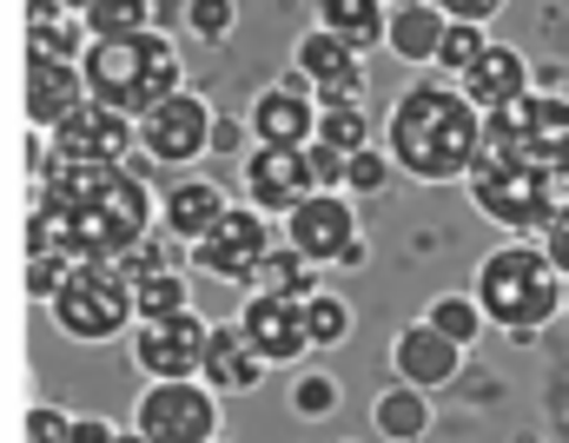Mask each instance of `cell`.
I'll list each match as a JSON object with an SVG mask.
<instances>
[{
	"label": "cell",
	"mask_w": 569,
	"mask_h": 443,
	"mask_svg": "<svg viewBox=\"0 0 569 443\" xmlns=\"http://www.w3.org/2000/svg\"><path fill=\"white\" fill-rule=\"evenodd\" d=\"M291 411L298 417H331L338 411V384L331 377H298L291 384Z\"/></svg>",
	"instance_id": "36"
},
{
	"label": "cell",
	"mask_w": 569,
	"mask_h": 443,
	"mask_svg": "<svg viewBox=\"0 0 569 443\" xmlns=\"http://www.w3.org/2000/svg\"><path fill=\"white\" fill-rule=\"evenodd\" d=\"M252 133H259V147H311V133H318V120H311V80L291 67L272 93H259V107H252Z\"/></svg>",
	"instance_id": "14"
},
{
	"label": "cell",
	"mask_w": 569,
	"mask_h": 443,
	"mask_svg": "<svg viewBox=\"0 0 569 443\" xmlns=\"http://www.w3.org/2000/svg\"><path fill=\"white\" fill-rule=\"evenodd\" d=\"M152 199L140 172L113 159H53L27 219V259L67 265H113L127 245L146 239Z\"/></svg>",
	"instance_id": "2"
},
{
	"label": "cell",
	"mask_w": 569,
	"mask_h": 443,
	"mask_svg": "<svg viewBox=\"0 0 569 443\" xmlns=\"http://www.w3.org/2000/svg\"><path fill=\"white\" fill-rule=\"evenodd\" d=\"M73 443H120V431L107 417H73Z\"/></svg>",
	"instance_id": "42"
},
{
	"label": "cell",
	"mask_w": 569,
	"mask_h": 443,
	"mask_svg": "<svg viewBox=\"0 0 569 443\" xmlns=\"http://www.w3.org/2000/svg\"><path fill=\"white\" fill-rule=\"evenodd\" d=\"M27 40H33V53H40V60H73V53H87L73 20H47V27H27Z\"/></svg>",
	"instance_id": "34"
},
{
	"label": "cell",
	"mask_w": 569,
	"mask_h": 443,
	"mask_svg": "<svg viewBox=\"0 0 569 443\" xmlns=\"http://www.w3.org/2000/svg\"><path fill=\"white\" fill-rule=\"evenodd\" d=\"M120 443H146V437H120Z\"/></svg>",
	"instance_id": "48"
},
{
	"label": "cell",
	"mask_w": 569,
	"mask_h": 443,
	"mask_svg": "<svg viewBox=\"0 0 569 443\" xmlns=\"http://www.w3.org/2000/svg\"><path fill=\"white\" fill-rule=\"evenodd\" d=\"M266 252H272V239H266V219H259L252 205H239V212L226 205V219L192 245V259H199L212 279H232V285H246V279L259 272Z\"/></svg>",
	"instance_id": "11"
},
{
	"label": "cell",
	"mask_w": 569,
	"mask_h": 443,
	"mask_svg": "<svg viewBox=\"0 0 569 443\" xmlns=\"http://www.w3.org/2000/svg\"><path fill=\"white\" fill-rule=\"evenodd\" d=\"M67 272H73L67 259H27V292H33V298H53L60 285H67Z\"/></svg>",
	"instance_id": "39"
},
{
	"label": "cell",
	"mask_w": 569,
	"mask_h": 443,
	"mask_svg": "<svg viewBox=\"0 0 569 443\" xmlns=\"http://www.w3.org/2000/svg\"><path fill=\"white\" fill-rule=\"evenodd\" d=\"M318 27L338 33L351 53H371V47H385L391 13H385V0H318Z\"/></svg>",
	"instance_id": "21"
},
{
	"label": "cell",
	"mask_w": 569,
	"mask_h": 443,
	"mask_svg": "<svg viewBox=\"0 0 569 443\" xmlns=\"http://www.w3.org/2000/svg\"><path fill=\"white\" fill-rule=\"evenodd\" d=\"M206 338H212V324L192 318V311L146 318L140 338H133V358H140V371L152 384H179V377H199L206 371Z\"/></svg>",
	"instance_id": "8"
},
{
	"label": "cell",
	"mask_w": 569,
	"mask_h": 443,
	"mask_svg": "<svg viewBox=\"0 0 569 443\" xmlns=\"http://www.w3.org/2000/svg\"><path fill=\"white\" fill-rule=\"evenodd\" d=\"M298 73H305L311 93H318V87H331V80H358V73H365V53H351L338 33L311 27V33L298 40Z\"/></svg>",
	"instance_id": "23"
},
{
	"label": "cell",
	"mask_w": 569,
	"mask_h": 443,
	"mask_svg": "<svg viewBox=\"0 0 569 443\" xmlns=\"http://www.w3.org/2000/svg\"><path fill=\"white\" fill-rule=\"evenodd\" d=\"M133 437L146 443H212L219 437V397H206V384L179 377V384H152L133 411Z\"/></svg>",
	"instance_id": "7"
},
{
	"label": "cell",
	"mask_w": 569,
	"mask_h": 443,
	"mask_svg": "<svg viewBox=\"0 0 569 443\" xmlns=\"http://www.w3.org/2000/svg\"><path fill=\"white\" fill-rule=\"evenodd\" d=\"M27 443H73V417L53 411V404H33L27 411Z\"/></svg>",
	"instance_id": "38"
},
{
	"label": "cell",
	"mask_w": 569,
	"mask_h": 443,
	"mask_svg": "<svg viewBox=\"0 0 569 443\" xmlns=\"http://www.w3.org/2000/svg\"><path fill=\"white\" fill-rule=\"evenodd\" d=\"M47 20H67V0H27V27H47Z\"/></svg>",
	"instance_id": "44"
},
{
	"label": "cell",
	"mask_w": 569,
	"mask_h": 443,
	"mask_svg": "<svg viewBox=\"0 0 569 443\" xmlns=\"http://www.w3.org/2000/svg\"><path fill=\"white\" fill-rule=\"evenodd\" d=\"M345 331H351V304L331 292H311L305 298V338L311 344H345Z\"/></svg>",
	"instance_id": "31"
},
{
	"label": "cell",
	"mask_w": 569,
	"mask_h": 443,
	"mask_svg": "<svg viewBox=\"0 0 569 443\" xmlns=\"http://www.w3.org/2000/svg\"><path fill=\"white\" fill-rule=\"evenodd\" d=\"M477 140H483V113L457 93V87H411L398 107H391V127H385V152L391 165H405L411 179L425 185H443V179H463L470 159H477Z\"/></svg>",
	"instance_id": "3"
},
{
	"label": "cell",
	"mask_w": 569,
	"mask_h": 443,
	"mask_svg": "<svg viewBox=\"0 0 569 443\" xmlns=\"http://www.w3.org/2000/svg\"><path fill=\"white\" fill-rule=\"evenodd\" d=\"M186 27H192L199 40H212V47L232 40V0H192V7H186Z\"/></svg>",
	"instance_id": "35"
},
{
	"label": "cell",
	"mask_w": 569,
	"mask_h": 443,
	"mask_svg": "<svg viewBox=\"0 0 569 443\" xmlns=\"http://www.w3.org/2000/svg\"><path fill=\"white\" fill-rule=\"evenodd\" d=\"M391 364H398V384H411V391H443V384L463 371V344H450L443 331H430L425 318H418V324L398 331Z\"/></svg>",
	"instance_id": "15"
},
{
	"label": "cell",
	"mask_w": 569,
	"mask_h": 443,
	"mask_svg": "<svg viewBox=\"0 0 569 443\" xmlns=\"http://www.w3.org/2000/svg\"><path fill=\"white\" fill-rule=\"evenodd\" d=\"M443 13L437 7H391V27H385V47L405 60V67H430L437 47H443Z\"/></svg>",
	"instance_id": "22"
},
{
	"label": "cell",
	"mask_w": 569,
	"mask_h": 443,
	"mask_svg": "<svg viewBox=\"0 0 569 443\" xmlns=\"http://www.w3.org/2000/svg\"><path fill=\"white\" fill-rule=\"evenodd\" d=\"M87 107V80H80V67L73 60H27V120L40 127V133H53L60 120H73Z\"/></svg>",
	"instance_id": "17"
},
{
	"label": "cell",
	"mask_w": 569,
	"mask_h": 443,
	"mask_svg": "<svg viewBox=\"0 0 569 443\" xmlns=\"http://www.w3.org/2000/svg\"><path fill=\"white\" fill-rule=\"evenodd\" d=\"M212 107L199 100V93H172V100H159L152 113L140 120V147L146 159H159V165H186V159H199V152L212 147Z\"/></svg>",
	"instance_id": "9"
},
{
	"label": "cell",
	"mask_w": 569,
	"mask_h": 443,
	"mask_svg": "<svg viewBox=\"0 0 569 443\" xmlns=\"http://www.w3.org/2000/svg\"><path fill=\"white\" fill-rule=\"evenodd\" d=\"M246 133H252V127H239V120H212V152H239Z\"/></svg>",
	"instance_id": "43"
},
{
	"label": "cell",
	"mask_w": 569,
	"mask_h": 443,
	"mask_svg": "<svg viewBox=\"0 0 569 443\" xmlns=\"http://www.w3.org/2000/svg\"><path fill=\"white\" fill-rule=\"evenodd\" d=\"M477 304L497 331L510 338H537L557 311H563V272L550 265L543 245H497L477 265Z\"/></svg>",
	"instance_id": "5"
},
{
	"label": "cell",
	"mask_w": 569,
	"mask_h": 443,
	"mask_svg": "<svg viewBox=\"0 0 569 443\" xmlns=\"http://www.w3.org/2000/svg\"><path fill=\"white\" fill-rule=\"evenodd\" d=\"M80 20L93 40H133V33H152V0H93Z\"/></svg>",
	"instance_id": "26"
},
{
	"label": "cell",
	"mask_w": 569,
	"mask_h": 443,
	"mask_svg": "<svg viewBox=\"0 0 569 443\" xmlns=\"http://www.w3.org/2000/svg\"><path fill=\"white\" fill-rule=\"evenodd\" d=\"M113 272H120L127 285H140L152 272H172V252H166V239H140V245H127V252L113 259Z\"/></svg>",
	"instance_id": "32"
},
{
	"label": "cell",
	"mask_w": 569,
	"mask_h": 443,
	"mask_svg": "<svg viewBox=\"0 0 569 443\" xmlns=\"http://www.w3.org/2000/svg\"><path fill=\"white\" fill-rule=\"evenodd\" d=\"M246 192H252V212H291L311 199L305 185V147H259L246 159Z\"/></svg>",
	"instance_id": "16"
},
{
	"label": "cell",
	"mask_w": 569,
	"mask_h": 443,
	"mask_svg": "<svg viewBox=\"0 0 569 443\" xmlns=\"http://www.w3.org/2000/svg\"><path fill=\"white\" fill-rule=\"evenodd\" d=\"M318 147H331V152H365L371 147V127H365V107H325L318 113V133H311Z\"/></svg>",
	"instance_id": "28"
},
{
	"label": "cell",
	"mask_w": 569,
	"mask_h": 443,
	"mask_svg": "<svg viewBox=\"0 0 569 443\" xmlns=\"http://www.w3.org/2000/svg\"><path fill=\"white\" fill-rule=\"evenodd\" d=\"M305 185L311 192H331V185H345V152H331V147H305Z\"/></svg>",
	"instance_id": "37"
},
{
	"label": "cell",
	"mask_w": 569,
	"mask_h": 443,
	"mask_svg": "<svg viewBox=\"0 0 569 443\" xmlns=\"http://www.w3.org/2000/svg\"><path fill=\"white\" fill-rule=\"evenodd\" d=\"M53 159H113V165H127V152L140 140V127L127 120V113H113V107H80L73 120H60L53 133Z\"/></svg>",
	"instance_id": "12"
},
{
	"label": "cell",
	"mask_w": 569,
	"mask_h": 443,
	"mask_svg": "<svg viewBox=\"0 0 569 443\" xmlns=\"http://www.w3.org/2000/svg\"><path fill=\"white\" fill-rule=\"evenodd\" d=\"M246 285H252V298H311L318 292V265L305 252H291V245H272Z\"/></svg>",
	"instance_id": "24"
},
{
	"label": "cell",
	"mask_w": 569,
	"mask_h": 443,
	"mask_svg": "<svg viewBox=\"0 0 569 443\" xmlns=\"http://www.w3.org/2000/svg\"><path fill=\"white\" fill-rule=\"evenodd\" d=\"M483 53H490V33H483V27H463V20H450V27H443V47H437V67L463 80V73H470Z\"/></svg>",
	"instance_id": "29"
},
{
	"label": "cell",
	"mask_w": 569,
	"mask_h": 443,
	"mask_svg": "<svg viewBox=\"0 0 569 443\" xmlns=\"http://www.w3.org/2000/svg\"><path fill=\"white\" fill-rule=\"evenodd\" d=\"M259 377H266V358L252 351V338L239 324H212V338H206V384L212 391H259Z\"/></svg>",
	"instance_id": "19"
},
{
	"label": "cell",
	"mask_w": 569,
	"mask_h": 443,
	"mask_svg": "<svg viewBox=\"0 0 569 443\" xmlns=\"http://www.w3.org/2000/svg\"><path fill=\"white\" fill-rule=\"evenodd\" d=\"M284 219H291V225H284V245H291V252H305L311 265H338V259L358 245L351 199H338V192H311V199H305V205H291Z\"/></svg>",
	"instance_id": "10"
},
{
	"label": "cell",
	"mask_w": 569,
	"mask_h": 443,
	"mask_svg": "<svg viewBox=\"0 0 569 443\" xmlns=\"http://www.w3.org/2000/svg\"><path fill=\"white\" fill-rule=\"evenodd\" d=\"M437 13L443 20H463V27H483V20L503 13V0H437Z\"/></svg>",
	"instance_id": "41"
},
{
	"label": "cell",
	"mask_w": 569,
	"mask_h": 443,
	"mask_svg": "<svg viewBox=\"0 0 569 443\" xmlns=\"http://www.w3.org/2000/svg\"><path fill=\"white\" fill-rule=\"evenodd\" d=\"M159 219H166V232H172V239H192V245H199V239L226 219V192H219L212 179H179V185L166 192Z\"/></svg>",
	"instance_id": "20"
},
{
	"label": "cell",
	"mask_w": 569,
	"mask_h": 443,
	"mask_svg": "<svg viewBox=\"0 0 569 443\" xmlns=\"http://www.w3.org/2000/svg\"><path fill=\"white\" fill-rule=\"evenodd\" d=\"M457 93H463L477 113H497V107H510V100H523V93H530V60H523L517 47L490 40V53L457 80Z\"/></svg>",
	"instance_id": "18"
},
{
	"label": "cell",
	"mask_w": 569,
	"mask_h": 443,
	"mask_svg": "<svg viewBox=\"0 0 569 443\" xmlns=\"http://www.w3.org/2000/svg\"><path fill=\"white\" fill-rule=\"evenodd\" d=\"M537 245L550 252V265H557V272L569 279V205L557 212V219H550V225H543V232H537Z\"/></svg>",
	"instance_id": "40"
},
{
	"label": "cell",
	"mask_w": 569,
	"mask_h": 443,
	"mask_svg": "<svg viewBox=\"0 0 569 443\" xmlns=\"http://www.w3.org/2000/svg\"><path fill=\"white\" fill-rule=\"evenodd\" d=\"M345 185H351V192H385V185H391V152H378V147L351 152V159H345Z\"/></svg>",
	"instance_id": "33"
},
{
	"label": "cell",
	"mask_w": 569,
	"mask_h": 443,
	"mask_svg": "<svg viewBox=\"0 0 569 443\" xmlns=\"http://www.w3.org/2000/svg\"><path fill=\"white\" fill-rule=\"evenodd\" d=\"M87 7H93V0H67V13H87Z\"/></svg>",
	"instance_id": "45"
},
{
	"label": "cell",
	"mask_w": 569,
	"mask_h": 443,
	"mask_svg": "<svg viewBox=\"0 0 569 443\" xmlns=\"http://www.w3.org/2000/svg\"><path fill=\"white\" fill-rule=\"evenodd\" d=\"M179 311H192V304H186V285H179V279H172V272H152V279H140V285H133V318H179Z\"/></svg>",
	"instance_id": "30"
},
{
	"label": "cell",
	"mask_w": 569,
	"mask_h": 443,
	"mask_svg": "<svg viewBox=\"0 0 569 443\" xmlns=\"http://www.w3.org/2000/svg\"><path fill=\"white\" fill-rule=\"evenodd\" d=\"M53 324L80 344H100L133 324V285L113 265H73L67 285L53 292Z\"/></svg>",
	"instance_id": "6"
},
{
	"label": "cell",
	"mask_w": 569,
	"mask_h": 443,
	"mask_svg": "<svg viewBox=\"0 0 569 443\" xmlns=\"http://www.w3.org/2000/svg\"><path fill=\"white\" fill-rule=\"evenodd\" d=\"M563 311H569V279H563Z\"/></svg>",
	"instance_id": "47"
},
{
	"label": "cell",
	"mask_w": 569,
	"mask_h": 443,
	"mask_svg": "<svg viewBox=\"0 0 569 443\" xmlns=\"http://www.w3.org/2000/svg\"><path fill=\"white\" fill-rule=\"evenodd\" d=\"M425 324H430V331H443L450 344H477L490 318H483V304H477L470 292H443V298L425 311Z\"/></svg>",
	"instance_id": "27"
},
{
	"label": "cell",
	"mask_w": 569,
	"mask_h": 443,
	"mask_svg": "<svg viewBox=\"0 0 569 443\" xmlns=\"http://www.w3.org/2000/svg\"><path fill=\"white\" fill-rule=\"evenodd\" d=\"M391 7H437V0H391Z\"/></svg>",
	"instance_id": "46"
},
{
	"label": "cell",
	"mask_w": 569,
	"mask_h": 443,
	"mask_svg": "<svg viewBox=\"0 0 569 443\" xmlns=\"http://www.w3.org/2000/svg\"><path fill=\"white\" fill-rule=\"evenodd\" d=\"M212 443H219V437H212Z\"/></svg>",
	"instance_id": "49"
},
{
	"label": "cell",
	"mask_w": 569,
	"mask_h": 443,
	"mask_svg": "<svg viewBox=\"0 0 569 443\" xmlns=\"http://www.w3.org/2000/svg\"><path fill=\"white\" fill-rule=\"evenodd\" d=\"M470 205L503 232H543L569 205V100L523 93L483 113V140L470 159Z\"/></svg>",
	"instance_id": "1"
},
{
	"label": "cell",
	"mask_w": 569,
	"mask_h": 443,
	"mask_svg": "<svg viewBox=\"0 0 569 443\" xmlns=\"http://www.w3.org/2000/svg\"><path fill=\"white\" fill-rule=\"evenodd\" d=\"M371 424H378V437H391V443H418L430 431V397L411 391V384H391L371 404Z\"/></svg>",
	"instance_id": "25"
},
{
	"label": "cell",
	"mask_w": 569,
	"mask_h": 443,
	"mask_svg": "<svg viewBox=\"0 0 569 443\" xmlns=\"http://www.w3.org/2000/svg\"><path fill=\"white\" fill-rule=\"evenodd\" d=\"M80 80L93 107H113L127 120H146L159 100L179 93V53L159 33H133V40H87L80 53Z\"/></svg>",
	"instance_id": "4"
},
{
	"label": "cell",
	"mask_w": 569,
	"mask_h": 443,
	"mask_svg": "<svg viewBox=\"0 0 569 443\" xmlns=\"http://www.w3.org/2000/svg\"><path fill=\"white\" fill-rule=\"evenodd\" d=\"M239 331L252 338V351L266 364H291V358L311 351V338H305V298H246Z\"/></svg>",
	"instance_id": "13"
}]
</instances>
